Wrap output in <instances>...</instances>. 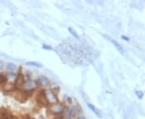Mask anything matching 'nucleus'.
<instances>
[{"label": "nucleus", "mask_w": 145, "mask_h": 119, "mask_svg": "<svg viewBox=\"0 0 145 119\" xmlns=\"http://www.w3.org/2000/svg\"><path fill=\"white\" fill-rule=\"evenodd\" d=\"M103 37L104 38H106L107 40H109L110 42H111L115 47H116V48L121 53H124V49L123 48V47L120 45V44L118 43V42H117L115 39H112L110 35H103Z\"/></svg>", "instance_id": "obj_1"}, {"label": "nucleus", "mask_w": 145, "mask_h": 119, "mask_svg": "<svg viewBox=\"0 0 145 119\" xmlns=\"http://www.w3.org/2000/svg\"><path fill=\"white\" fill-rule=\"evenodd\" d=\"M87 106L92 110V112H93L94 113H95V115L96 116H98V117H102V113H101V112H100V110H98L96 107H94V105H92V104H87Z\"/></svg>", "instance_id": "obj_2"}, {"label": "nucleus", "mask_w": 145, "mask_h": 119, "mask_svg": "<svg viewBox=\"0 0 145 119\" xmlns=\"http://www.w3.org/2000/svg\"><path fill=\"white\" fill-rule=\"evenodd\" d=\"M23 88H24L25 89H28V90L32 89L35 87V84H34V82H33L32 81H26V82H24V83L23 84Z\"/></svg>", "instance_id": "obj_3"}, {"label": "nucleus", "mask_w": 145, "mask_h": 119, "mask_svg": "<svg viewBox=\"0 0 145 119\" xmlns=\"http://www.w3.org/2000/svg\"><path fill=\"white\" fill-rule=\"evenodd\" d=\"M25 65H27V66H34V67H37V68H39V69L43 68V65L41 63L35 62V61H28V62L25 63Z\"/></svg>", "instance_id": "obj_4"}, {"label": "nucleus", "mask_w": 145, "mask_h": 119, "mask_svg": "<svg viewBox=\"0 0 145 119\" xmlns=\"http://www.w3.org/2000/svg\"><path fill=\"white\" fill-rule=\"evenodd\" d=\"M68 31H69V32L75 39H80V37H79V35H78L77 33L74 31L73 28H68Z\"/></svg>", "instance_id": "obj_5"}, {"label": "nucleus", "mask_w": 145, "mask_h": 119, "mask_svg": "<svg viewBox=\"0 0 145 119\" xmlns=\"http://www.w3.org/2000/svg\"><path fill=\"white\" fill-rule=\"evenodd\" d=\"M7 69L10 71H13V70H15L16 69V66L15 64H12V63H8L7 64Z\"/></svg>", "instance_id": "obj_6"}, {"label": "nucleus", "mask_w": 145, "mask_h": 119, "mask_svg": "<svg viewBox=\"0 0 145 119\" xmlns=\"http://www.w3.org/2000/svg\"><path fill=\"white\" fill-rule=\"evenodd\" d=\"M42 48L43 49H45V50H48V51L52 50V48L51 46H49V45H47V44H43L42 45Z\"/></svg>", "instance_id": "obj_7"}, {"label": "nucleus", "mask_w": 145, "mask_h": 119, "mask_svg": "<svg viewBox=\"0 0 145 119\" xmlns=\"http://www.w3.org/2000/svg\"><path fill=\"white\" fill-rule=\"evenodd\" d=\"M136 95L139 97V98H142V97H143V92H139V91H136Z\"/></svg>", "instance_id": "obj_8"}, {"label": "nucleus", "mask_w": 145, "mask_h": 119, "mask_svg": "<svg viewBox=\"0 0 145 119\" xmlns=\"http://www.w3.org/2000/svg\"><path fill=\"white\" fill-rule=\"evenodd\" d=\"M5 81H6V77H4V76H2V75H0V83L4 82Z\"/></svg>", "instance_id": "obj_9"}, {"label": "nucleus", "mask_w": 145, "mask_h": 119, "mask_svg": "<svg viewBox=\"0 0 145 119\" xmlns=\"http://www.w3.org/2000/svg\"><path fill=\"white\" fill-rule=\"evenodd\" d=\"M122 39H123L124 40H127V41L129 40V39H128V38H127V37H126V36H124V35H122Z\"/></svg>", "instance_id": "obj_10"}, {"label": "nucleus", "mask_w": 145, "mask_h": 119, "mask_svg": "<svg viewBox=\"0 0 145 119\" xmlns=\"http://www.w3.org/2000/svg\"><path fill=\"white\" fill-rule=\"evenodd\" d=\"M3 63L0 61V70L1 69H3Z\"/></svg>", "instance_id": "obj_11"}, {"label": "nucleus", "mask_w": 145, "mask_h": 119, "mask_svg": "<svg viewBox=\"0 0 145 119\" xmlns=\"http://www.w3.org/2000/svg\"><path fill=\"white\" fill-rule=\"evenodd\" d=\"M67 101H68V102H69V103H71V102H72V99H71L70 97H68Z\"/></svg>", "instance_id": "obj_12"}]
</instances>
